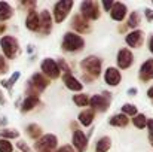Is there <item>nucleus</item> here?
I'll list each match as a JSON object with an SVG mask.
<instances>
[{
    "instance_id": "obj_16",
    "label": "nucleus",
    "mask_w": 153,
    "mask_h": 152,
    "mask_svg": "<svg viewBox=\"0 0 153 152\" xmlns=\"http://www.w3.org/2000/svg\"><path fill=\"white\" fill-rule=\"evenodd\" d=\"M39 16H40V28H39V31L43 34V36H48L49 33H51L52 30V15L49 10H42L40 13H39Z\"/></svg>"
},
{
    "instance_id": "obj_42",
    "label": "nucleus",
    "mask_w": 153,
    "mask_h": 152,
    "mask_svg": "<svg viewBox=\"0 0 153 152\" xmlns=\"http://www.w3.org/2000/svg\"><path fill=\"white\" fill-rule=\"evenodd\" d=\"M147 97H149V99H152V100H153V87H150V88L147 90Z\"/></svg>"
},
{
    "instance_id": "obj_43",
    "label": "nucleus",
    "mask_w": 153,
    "mask_h": 152,
    "mask_svg": "<svg viewBox=\"0 0 153 152\" xmlns=\"http://www.w3.org/2000/svg\"><path fill=\"white\" fill-rule=\"evenodd\" d=\"M4 30H6V25L4 24H0V33H3Z\"/></svg>"
},
{
    "instance_id": "obj_18",
    "label": "nucleus",
    "mask_w": 153,
    "mask_h": 152,
    "mask_svg": "<svg viewBox=\"0 0 153 152\" xmlns=\"http://www.w3.org/2000/svg\"><path fill=\"white\" fill-rule=\"evenodd\" d=\"M138 78H140L141 81H144V82L153 79V58L146 60V61L141 64L140 72H138Z\"/></svg>"
},
{
    "instance_id": "obj_21",
    "label": "nucleus",
    "mask_w": 153,
    "mask_h": 152,
    "mask_svg": "<svg viewBox=\"0 0 153 152\" xmlns=\"http://www.w3.org/2000/svg\"><path fill=\"white\" fill-rule=\"evenodd\" d=\"M37 104H39V96H37V94H27V97L22 101L21 110H22L24 113H25V112H30V110H33Z\"/></svg>"
},
{
    "instance_id": "obj_20",
    "label": "nucleus",
    "mask_w": 153,
    "mask_h": 152,
    "mask_svg": "<svg viewBox=\"0 0 153 152\" xmlns=\"http://www.w3.org/2000/svg\"><path fill=\"white\" fill-rule=\"evenodd\" d=\"M94 118H95V112L89 107V109H85V110H82V112L79 113L77 121H79L83 127H89V125H92Z\"/></svg>"
},
{
    "instance_id": "obj_27",
    "label": "nucleus",
    "mask_w": 153,
    "mask_h": 152,
    "mask_svg": "<svg viewBox=\"0 0 153 152\" xmlns=\"http://www.w3.org/2000/svg\"><path fill=\"white\" fill-rule=\"evenodd\" d=\"M132 124H134L135 128L143 130V128H146V125H147V116H146L144 113H137V115L132 118Z\"/></svg>"
},
{
    "instance_id": "obj_7",
    "label": "nucleus",
    "mask_w": 153,
    "mask_h": 152,
    "mask_svg": "<svg viewBox=\"0 0 153 152\" xmlns=\"http://www.w3.org/2000/svg\"><path fill=\"white\" fill-rule=\"evenodd\" d=\"M58 146V137L55 134H43L34 143V149L37 152H55Z\"/></svg>"
},
{
    "instance_id": "obj_11",
    "label": "nucleus",
    "mask_w": 153,
    "mask_h": 152,
    "mask_svg": "<svg viewBox=\"0 0 153 152\" xmlns=\"http://www.w3.org/2000/svg\"><path fill=\"white\" fill-rule=\"evenodd\" d=\"M116 63H117L119 69L126 70V69H129V67L132 66V63H134V54L128 49V48H122V49H119V52H117Z\"/></svg>"
},
{
    "instance_id": "obj_1",
    "label": "nucleus",
    "mask_w": 153,
    "mask_h": 152,
    "mask_svg": "<svg viewBox=\"0 0 153 152\" xmlns=\"http://www.w3.org/2000/svg\"><path fill=\"white\" fill-rule=\"evenodd\" d=\"M101 60L97 55H88L80 61V69L83 70L86 81H94L101 75Z\"/></svg>"
},
{
    "instance_id": "obj_32",
    "label": "nucleus",
    "mask_w": 153,
    "mask_h": 152,
    "mask_svg": "<svg viewBox=\"0 0 153 152\" xmlns=\"http://www.w3.org/2000/svg\"><path fill=\"white\" fill-rule=\"evenodd\" d=\"M12 151H13V145L10 143V140L0 139V152H12Z\"/></svg>"
},
{
    "instance_id": "obj_28",
    "label": "nucleus",
    "mask_w": 153,
    "mask_h": 152,
    "mask_svg": "<svg viewBox=\"0 0 153 152\" xmlns=\"http://www.w3.org/2000/svg\"><path fill=\"white\" fill-rule=\"evenodd\" d=\"M89 96L88 94H83V93H80V94H76V96H73V103L76 104V106H79V107H85V106H89Z\"/></svg>"
},
{
    "instance_id": "obj_6",
    "label": "nucleus",
    "mask_w": 153,
    "mask_h": 152,
    "mask_svg": "<svg viewBox=\"0 0 153 152\" xmlns=\"http://www.w3.org/2000/svg\"><path fill=\"white\" fill-rule=\"evenodd\" d=\"M0 46H1L4 57L9 60H13L19 51V43H18L16 37H13V36H3L0 39Z\"/></svg>"
},
{
    "instance_id": "obj_3",
    "label": "nucleus",
    "mask_w": 153,
    "mask_h": 152,
    "mask_svg": "<svg viewBox=\"0 0 153 152\" xmlns=\"http://www.w3.org/2000/svg\"><path fill=\"white\" fill-rule=\"evenodd\" d=\"M74 6V1L73 0H59L53 4V9H52V18L56 24H61L70 13V10L73 9Z\"/></svg>"
},
{
    "instance_id": "obj_40",
    "label": "nucleus",
    "mask_w": 153,
    "mask_h": 152,
    "mask_svg": "<svg viewBox=\"0 0 153 152\" xmlns=\"http://www.w3.org/2000/svg\"><path fill=\"white\" fill-rule=\"evenodd\" d=\"M147 45H149V51L153 54V33L149 36V42H147Z\"/></svg>"
},
{
    "instance_id": "obj_31",
    "label": "nucleus",
    "mask_w": 153,
    "mask_h": 152,
    "mask_svg": "<svg viewBox=\"0 0 153 152\" xmlns=\"http://www.w3.org/2000/svg\"><path fill=\"white\" fill-rule=\"evenodd\" d=\"M18 78H19V72H15V73H13V75H12V76H10L7 81H1V85L10 90V88L13 87V84L18 81Z\"/></svg>"
},
{
    "instance_id": "obj_8",
    "label": "nucleus",
    "mask_w": 153,
    "mask_h": 152,
    "mask_svg": "<svg viewBox=\"0 0 153 152\" xmlns=\"http://www.w3.org/2000/svg\"><path fill=\"white\" fill-rule=\"evenodd\" d=\"M40 70H42V75L48 79H58L61 76V70L58 67V63L53 58H49V57L42 60Z\"/></svg>"
},
{
    "instance_id": "obj_33",
    "label": "nucleus",
    "mask_w": 153,
    "mask_h": 152,
    "mask_svg": "<svg viewBox=\"0 0 153 152\" xmlns=\"http://www.w3.org/2000/svg\"><path fill=\"white\" fill-rule=\"evenodd\" d=\"M56 63H58L59 70H61V72H64V75H71V69H70V66L64 61V58H58V60H56Z\"/></svg>"
},
{
    "instance_id": "obj_24",
    "label": "nucleus",
    "mask_w": 153,
    "mask_h": 152,
    "mask_svg": "<svg viewBox=\"0 0 153 152\" xmlns=\"http://www.w3.org/2000/svg\"><path fill=\"white\" fill-rule=\"evenodd\" d=\"M12 15H13L12 6L6 1H0V21H7L12 18Z\"/></svg>"
},
{
    "instance_id": "obj_37",
    "label": "nucleus",
    "mask_w": 153,
    "mask_h": 152,
    "mask_svg": "<svg viewBox=\"0 0 153 152\" xmlns=\"http://www.w3.org/2000/svg\"><path fill=\"white\" fill-rule=\"evenodd\" d=\"M113 4H114V1H111V0H102V7H104L105 12H110Z\"/></svg>"
},
{
    "instance_id": "obj_41",
    "label": "nucleus",
    "mask_w": 153,
    "mask_h": 152,
    "mask_svg": "<svg viewBox=\"0 0 153 152\" xmlns=\"http://www.w3.org/2000/svg\"><path fill=\"white\" fill-rule=\"evenodd\" d=\"M137 94V88H129L128 90V96H135Z\"/></svg>"
},
{
    "instance_id": "obj_26",
    "label": "nucleus",
    "mask_w": 153,
    "mask_h": 152,
    "mask_svg": "<svg viewBox=\"0 0 153 152\" xmlns=\"http://www.w3.org/2000/svg\"><path fill=\"white\" fill-rule=\"evenodd\" d=\"M140 24H141V15H140V12H137V10L131 12L129 16H128V21H126V27H131V28L137 30V27Z\"/></svg>"
},
{
    "instance_id": "obj_4",
    "label": "nucleus",
    "mask_w": 153,
    "mask_h": 152,
    "mask_svg": "<svg viewBox=\"0 0 153 152\" xmlns=\"http://www.w3.org/2000/svg\"><path fill=\"white\" fill-rule=\"evenodd\" d=\"M80 15L88 19V21H95L100 18L101 10H100V4L95 0H85L80 3Z\"/></svg>"
},
{
    "instance_id": "obj_14",
    "label": "nucleus",
    "mask_w": 153,
    "mask_h": 152,
    "mask_svg": "<svg viewBox=\"0 0 153 152\" xmlns=\"http://www.w3.org/2000/svg\"><path fill=\"white\" fill-rule=\"evenodd\" d=\"M73 148L77 152H85L88 149V136L82 130L73 131Z\"/></svg>"
},
{
    "instance_id": "obj_19",
    "label": "nucleus",
    "mask_w": 153,
    "mask_h": 152,
    "mask_svg": "<svg viewBox=\"0 0 153 152\" xmlns=\"http://www.w3.org/2000/svg\"><path fill=\"white\" fill-rule=\"evenodd\" d=\"M62 81H64V85H65L68 90H71V91L79 93V91L83 90V84H82L79 79H76L73 75H64V76H62Z\"/></svg>"
},
{
    "instance_id": "obj_34",
    "label": "nucleus",
    "mask_w": 153,
    "mask_h": 152,
    "mask_svg": "<svg viewBox=\"0 0 153 152\" xmlns=\"http://www.w3.org/2000/svg\"><path fill=\"white\" fill-rule=\"evenodd\" d=\"M7 69H9V66H7L6 58L3 55H0V75H4L7 72Z\"/></svg>"
},
{
    "instance_id": "obj_38",
    "label": "nucleus",
    "mask_w": 153,
    "mask_h": 152,
    "mask_svg": "<svg viewBox=\"0 0 153 152\" xmlns=\"http://www.w3.org/2000/svg\"><path fill=\"white\" fill-rule=\"evenodd\" d=\"M55 152H76V151H74V148H73V146H70V145H64V146L58 148Z\"/></svg>"
},
{
    "instance_id": "obj_13",
    "label": "nucleus",
    "mask_w": 153,
    "mask_h": 152,
    "mask_svg": "<svg viewBox=\"0 0 153 152\" xmlns=\"http://www.w3.org/2000/svg\"><path fill=\"white\" fill-rule=\"evenodd\" d=\"M125 42L129 48H141V45L144 43V33L138 28L132 30L131 33L125 36Z\"/></svg>"
},
{
    "instance_id": "obj_10",
    "label": "nucleus",
    "mask_w": 153,
    "mask_h": 152,
    "mask_svg": "<svg viewBox=\"0 0 153 152\" xmlns=\"http://www.w3.org/2000/svg\"><path fill=\"white\" fill-rule=\"evenodd\" d=\"M71 28L76 31V34L80 36V34L89 33V31L92 30V25L89 24L88 19H85L80 13H77V15H74L73 19H71Z\"/></svg>"
},
{
    "instance_id": "obj_35",
    "label": "nucleus",
    "mask_w": 153,
    "mask_h": 152,
    "mask_svg": "<svg viewBox=\"0 0 153 152\" xmlns=\"http://www.w3.org/2000/svg\"><path fill=\"white\" fill-rule=\"evenodd\" d=\"M16 148H18L21 152H31V148H30V146H28V145H27L24 140H19V142L16 143Z\"/></svg>"
},
{
    "instance_id": "obj_44",
    "label": "nucleus",
    "mask_w": 153,
    "mask_h": 152,
    "mask_svg": "<svg viewBox=\"0 0 153 152\" xmlns=\"http://www.w3.org/2000/svg\"><path fill=\"white\" fill-rule=\"evenodd\" d=\"M3 101H4V100L1 99V93H0V103H3Z\"/></svg>"
},
{
    "instance_id": "obj_39",
    "label": "nucleus",
    "mask_w": 153,
    "mask_h": 152,
    "mask_svg": "<svg viewBox=\"0 0 153 152\" xmlns=\"http://www.w3.org/2000/svg\"><path fill=\"white\" fill-rule=\"evenodd\" d=\"M144 15H146V19H147L149 22H152L153 21V10L150 7H146V9H144Z\"/></svg>"
},
{
    "instance_id": "obj_9",
    "label": "nucleus",
    "mask_w": 153,
    "mask_h": 152,
    "mask_svg": "<svg viewBox=\"0 0 153 152\" xmlns=\"http://www.w3.org/2000/svg\"><path fill=\"white\" fill-rule=\"evenodd\" d=\"M89 106L91 109L95 112H105L110 106V93H104V96L100 94H94L91 99H89Z\"/></svg>"
},
{
    "instance_id": "obj_12",
    "label": "nucleus",
    "mask_w": 153,
    "mask_h": 152,
    "mask_svg": "<svg viewBox=\"0 0 153 152\" xmlns=\"http://www.w3.org/2000/svg\"><path fill=\"white\" fill-rule=\"evenodd\" d=\"M104 81L110 87H117L120 84V81H122V73L119 72V69L110 66V67H107L104 70Z\"/></svg>"
},
{
    "instance_id": "obj_23",
    "label": "nucleus",
    "mask_w": 153,
    "mask_h": 152,
    "mask_svg": "<svg viewBox=\"0 0 153 152\" xmlns=\"http://www.w3.org/2000/svg\"><path fill=\"white\" fill-rule=\"evenodd\" d=\"M25 131H27V136L30 139H33V140H39L43 136V128L39 124H34V122L33 124H28L27 128H25Z\"/></svg>"
},
{
    "instance_id": "obj_25",
    "label": "nucleus",
    "mask_w": 153,
    "mask_h": 152,
    "mask_svg": "<svg viewBox=\"0 0 153 152\" xmlns=\"http://www.w3.org/2000/svg\"><path fill=\"white\" fill-rule=\"evenodd\" d=\"M111 148V139L108 136H102L95 143V152H107Z\"/></svg>"
},
{
    "instance_id": "obj_15",
    "label": "nucleus",
    "mask_w": 153,
    "mask_h": 152,
    "mask_svg": "<svg viewBox=\"0 0 153 152\" xmlns=\"http://www.w3.org/2000/svg\"><path fill=\"white\" fill-rule=\"evenodd\" d=\"M126 13H128L126 4L122 3V1H114V4H113V7H111V10H110L111 19L120 22V21H123V19L126 18Z\"/></svg>"
},
{
    "instance_id": "obj_30",
    "label": "nucleus",
    "mask_w": 153,
    "mask_h": 152,
    "mask_svg": "<svg viewBox=\"0 0 153 152\" xmlns=\"http://www.w3.org/2000/svg\"><path fill=\"white\" fill-rule=\"evenodd\" d=\"M120 109H122V113H123V115H126L128 118H129V116H132V118H134V116L138 113V109L135 107V104H131V103H125Z\"/></svg>"
},
{
    "instance_id": "obj_2",
    "label": "nucleus",
    "mask_w": 153,
    "mask_h": 152,
    "mask_svg": "<svg viewBox=\"0 0 153 152\" xmlns=\"http://www.w3.org/2000/svg\"><path fill=\"white\" fill-rule=\"evenodd\" d=\"M61 48L65 52H79L85 48V40L82 36H79L73 31H67L62 37Z\"/></svg>"
},
{
    "instance_id": "obj_36",
    "label": "nucleus",
    "mask_w": 153,
    "mask_h": 152,
    "mask_svg": "<svg viewBox=\"0 0 153 152\" xmlns=\"http://www.w3.org/2000/svg\"><path fill=\"white\" fill-rule=\"evenodd\" d=\"M147 130H149V140H150V145L153 146V118L152 119H147Z\"/></svg>"
},
{
    "instance_id": "obj_29",
    "label": "nucleus",
    "mask_w": 153,
    "mask_h": 152,
    "mask_svg": "<svg viewBox=\"0 0 153 152\" xmlns=\"http://www.w3.org/2000/svg\"><path fill=\"white\" fill-rule=\"evenodd\" d=\"M0 137L1 139H6V140H10V139H18L19 137V133L13 128H3L0 130Z\"/></svg>"
},
{
    "instance_id": "obj_22",
    "label": "nucleus",
    "mask_w": 153,
    "mask_h": 152,
    "mask_svg": "<svg viewBox=\"0 0 153 152\" xmlns=\"http://www.w3.org/2000/svg\"><path fill=\"white\" fill-rule=\"evenodd\" d=\"M108 124L111 127H120V128H123V127H126L129 124V118L126 115H123V113H116V115H113L108 119Z\"/></svg>"
},
{
    "instance_id": "obj_17",
    "label": "nucleus",
    "mask_w": 153,
    "mask_h": 152,
    "mask_svg": "<svg viewBox=\"0 0 153 152\" xmlns=\"http://www.w3.org/2000/svg\"><path fill=\"white\" fill-rule=\"evenodd\" d=\"M25 27L30 31H39L40 28V16L36 12V9H28L27 18H25Z\"/></svg>"
},
{
    "instance_id": "obj_5",
    "label": "nucleus",
    "mask_w": 153,
    "mask_h": 152,
    "mask_svg": "<svg viewBox=\"0 0 153 152\" xmlns=\"http://www.w3.org/2000/svg\"><path fill=\"white\" fill-rule=\"evenodd\" d=\"M49 87V79L45 78L42 73H34L31 76V79L28 81V90H27V94H37L45 91L46 88Z\"/></svg>"
}]
</instances>
